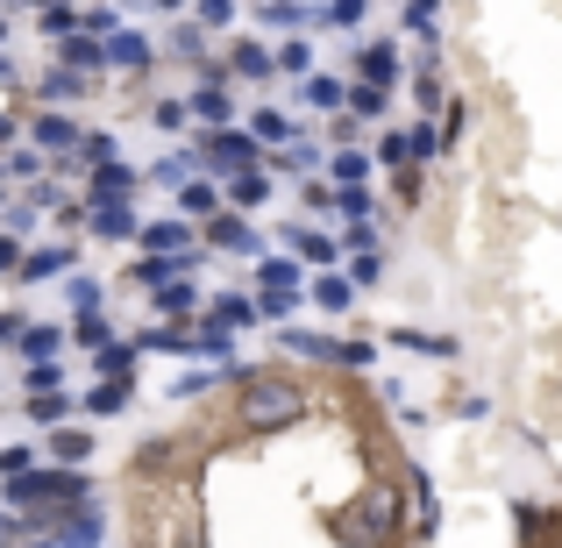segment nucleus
<instances>
[{"instance_id":"nucleus-17","label":"nucleus","mask_w":562,"mask_h":548,"mask_svg":"<svg viewBox=\"0 0 562 548\" xmlns=\"http://www.w3.org/2000/svg\"><path fill=\"white\" fill-rule=\"evenodd\" d=\"M235 71H243V79H263V71H271V51H263V43H235Z\"/></svg>"},{"instance_id":"nucleus-22","label":"nucleus","mask_w":562,"mask_h":548,"mask_svg":"<svg viewBox=\"0 0 562 548\" xmlns=\"http://www.w3.org/2000/svg\"><path fill=\"white\" fill-rule=\"evenodd\" d=\"M192 114H200V122H228V93H221V86H206V93H192Z\"/></svg>"},{"instance_id":"nucleus-13","label":"nucleus","mask_w":562,"mask_h":548,"mask_svg":"<svg viewBox=\"0 0 562 548\" xmlns=\"http://www.w3.org/2000/svg\"><path fill=\"white\" fill-rule=\"evenodd\" d=\"M93 541H100V513L93 506H79L71 527H57V548H93Z\"/></svg>"},{"instance_id":"nucleus-19","label":"nucleus","mask_w":562,"mask_h":548,"mask_svg":"<svg viewBox=\"0 0 562 548\" xmlns=\"http://www.w3.org/2000/svg\"><path fill=\"white\" fill-rule=\"evenodd\" d=\"M128 392H136V384H108V378H100L93 392H86V406H93V413H122V406H128Z\"/></svg>"},{"instance_id":"nucleus-45","label":"nucleus","mask_w":562,"mask_h":548,"mask_svg":"<svg viewBox=\"0 0 562 548\" xmlns=\"http://www.w3.org/2000/svg\"><path fill=\"white\" fill-rule=\"evenodd\" d=\"M29 548H57V541H29Z\"/></svg>"},{"instance_id":"nucleus-16","label":"nucleus","mask_w":562,"mask_h":548,"mask_svg":"<svg viewBox=\"0 0 562 548\" xmlns=\"http://www.w3.org/2000/svg\"><path fill=\"white\" fill-rule=\"evenodd\" d=\"M71 264V249H36V257H22V278L36 286V278H57Z\"/></svg>"},{"instance_id":"nucleus-37","label":"nucleus","mask_w":562,"mask_h":548,"mask_svg":"<svg viewBox=\"0 0 562 548\" xmlns=\"http://www.w3.org/2000/svg\"><path fill=\"white\" fill-rule=\"evenodd\" d=\"M136 278H143V286H157V292H165V286H171V264H165V257H150Z\"/></svg>"},{"instance_id":"nucleus-6","label":"nucleus","mask_w":562,"mask_h":548,"mask_svg":"<svg viewBox=\"0 0 562 548\" xmlns=\"http://www.w3.org/2000/svg\"><path fill=\"white\" fill-rule=\"evenodd\" d=\"M93 235H108V243L136 235V214H128V200H108V206H93Z\"/></svg>"},{"instance_id":"nucleus-33","label":"nucleus","mask_w":562,"mask_h":548,"mask_svg":"<svg viewBox=\"0 0 562 548\" xmlns=\"http://www.w3.org/2000/svg\"><path fill=\"white\" fill-rule=\"evenodd\" d=\"M335 206H342L349 221H363V214H371V192H363V186H349V192H335Z\"/></svg>"},{"instance_id":"nucleus-4","label":"nucleus","mask_w":562,"mask_h":548,"mask_svg":"<svg viewBox=\"0 0 562 548\" xmlns=\"http://www.w3.org/2000/svg\"><path fill=\"white\" fill-rule=\"evenodd\" d=\"M206 165H214V171H235V179H243V171H257V165H263V150L249 143V128H214V136H206Z\"/></svg>"},{"instance_id":"nucleus-28","label":"nucleus","mask_w":562,"mask_h":548,"mask_svg":"<svg viewBox=\"0 0 562 548\" xmlns=\"http://www.w3.org/2000/svg\"><path fill=\"white\" fill-rule=\"evenodd\" d=\"M57 343H65V335H57V328H22V349H29V357H36V364L50 357Z\"/></svg>"},{"instance_id":"nucleus-32","label":"nucleus","mask_w":562,"mask_h":548,"mask_svg":"<svg viewBox=\"0 0 562 548\" xmlns=\"http://www.w3.org/2000/svg\"><path fill=\"white\" fill-rule=\"evenodd\" d=\"M71 29H79V14H71V8H43V36H71Z\"/></svg>"},{"instance_id":"nucleus-43","label":"nucleus","mask_w":562,"mask_h":548,"mask_svg":"<svg viewBox=\"0 0 562 548\" xmlns=\"http://www.w3.org/2000/svg\"><path fill=\"white\" fill-rule=\"evenodd\" d=\"M22 264V249H14V235H0V271H14Z\"/></svg>"},{"instance_id":"nucleus-39","label":"nucleus","mask_w":562,"mask_h":548,"mask_svg":"<svg viewBox=\"0 0 562 548\" xmlns=\"http://www.w3.org/2000/svg\"><path fill=\"white\" fill-rule=\"evenodd\" d=\"M57 93H79V79H71V71H50V79H43V100H57Z\"/></svg>"},{"instance_id":"nucleus-25","label":"nucleus","mask_w":562,"mask_h":548,"mask_svg":"<svg viewBox=\"0 0 562 548\" xmlns=\"http://www.w3.org/2000/svg\"><path fill=\"white\" fill-rule=\"evenodd\" d=\"M349 114L378 122V114H384V93H378V86H349Z\"/></svg>"},{"instance_id":"nucleus-24","label":"nucleus","mask_w":562,"mask_h":548,"mask_svg":"<svg viewBox=\"0 0 562 548\" xmlns=\"http://www.w3.org/2000/svg\"><path fill=\"white\" fill-rule=\"evenodd\" d=\"M349 292H357L349 278H321V286H314V300L328 306V314H342V306H349Z\"/></svg>"},{"instance_id":"nucleus-11","label":"nucleus","mask_w":562,"mask_h":548,"mask_svg":"<svg viewBox=\"0 0 562 548\" xmlns=\"http://www.w3.org/2000/svg\"><path fill=\"white\" fill-rule=\"evenodd\" d=\"M71 65V79H79V71H93L100 57H108V43H93V36H65V51H57Z\"/></svg>"},{"instance_id":"nucleus-29","label":"nucleus","mask_w":562,"mask_h":548,"mask_svg":"<svg viewBox=\"0 0 562 548\" xmlns=\"http://www.w3.org/2000/svg\"><path fill=\"white\" fill-rule=\"evenodd\" d=\"M228 192H235V206H257V200H263L271 186H263V171H243V179H235Z\"/></svg>"},{"instance_id":"nucleus-18","label":"nucleus","mask_w":562,"mask_h":548,"mask_svg":"<svg viewBox=\"0 0 562 548\" xmlns=\"http://www.w3.org/2000/svg\"><path fill=\"white\" fill-rule=\"evenodd\" d=\"M392 343H406V349H420V357H456V343L449 335H420V328H398Z\"/></svg>"},{"instance_id":"nucleus-7","label":"nucleus","mask_w":562,"mask_h":548,"mask_svg":"<svg viewBox=\"0 0 562 548\" xmlns=\"http://www.w3.org/2000/svg\"><path fill=\"white\" fill-rule=\"evenodd\" d=\"M128 186H136V171H128V165H100V171H93V206L128 200Z\"/></svg>"},{"instance_id":"nucleus-41","label":"nucleus","mask_w":562,"mask_h":548,"mask_svg":"<svg viewBox=\"0 0 562 548\" xmlns=\"http://www.w3.org/2000/svg\"><path fill=\"white\" fill-rule=\"evenodd\" d=\"M36 392H57V370H50V364L29 370V399H36Z\"/></svg>"},{"instance_id":"nucleus-21","label":"nucleus","mask_w":562,"mask_h":548,"mask_svg":"<svg viewBox=\"0 0 562 548\" xmlns=\"http://www.w3.org/2000/svg\"><path fill=\"white\" fill-rule=\"evenodd\" d=\"M257 278H263V292H300V264H285V257H271Z\"/></svg>"},{"instance_id":"nucleus-15","label":"nucleus","mask_w":562,"mask_h":548,"mask_svg":"<svg viewBox=\"0 0 562 548\" xmlns=\"http://www.w3.org/2000/svg\"><path fill=\"white\" fill-rule=\"evenodd\" d=\"M36 143H43V150H71V143H79V128H71L65 114H43V122H36Z\"/></svg>"},{"instance_id":"nucleus-44","label":"nucleus","mask_w":562,"mask_h":548,"mask_svg":"<svg viewBox=\"0 0 562 548\" xmlns=\"http://www.w3.org/2000/svg\"><path fill=\"white\" fill-rule=\"evenodd\" d=\"M8 136H14V122H0V143H8Z\"/></svg>"},{"instance_id":"nucleus-42","label":"nucleus","mask_w":562,"mask_h":548,"mask_svg":"<svg viewBox=\"0 0 562 548\" xmlns=\"http://www.w3.org/2000/svg\"><path fill=\"white\" fill-rule=\"evenodd\" d=\"M263 22H271V29H292V22H300V8H285V0H271V8H263Z\"/></svg>"},{"instance_id":"nucleus-9","label":"nucleus","mask_w":562,"mask_h":548,"mask_svg":"<svg viewBox=\"0 0 562 548\" xmlns=\"http://www.w3.org/2000/svg\"><path fill=\"white\" fill-rule=\"evenodd\" d=\"M371 165H378V157H363V150H335L328 157V171H335V186H363V179H371Z\"/></svg>"},{"instance_id":"nucleus-34","label":"nucleus","mask_w":562,"mask_h":548,"mask_svg":"<svg viewBox=\"0 0 562 548\" xmlns=\"http://www.w3.org/2000/svg\"><path fill=\"white\" fill-rule=\"evenodd\" d=\"M328 22H335V29H357V22H363V0H335Z\"/></svg>"},{"instance_id":"nucleus-30","label":"nucleus","mask_w":562,"mask_h":548,"mask_svg":"<svg viewBox=\"0 0 562 548\" xmlns=\"http://www.w3.org/2000/svg\"><path fill=\"white\" fill-rule=\"evenodd\" d=\"M65 406H71L65 392H36V399H29V413H36V421H65Z\"/></svg>"},{"instance_id":"nucleus-40","label":"nucleus","mask_w":562,"mask_h":548,"mask_svg":"<svg viewBox=\"0 0 562 548\" xmlns=\"http://www.w3.org/2000/svg\"><path fill=\"white\" fill-rule=\"evenodd\" d=\"M378 157H384V165H398V171H406V136H384V143H378Z\"/></svg>"},{"instance_id":"nucleus-14","label":"nucleus","mask_w":562,"mask_h":548,"mask_svg":"<svg viewBox=\"0 0 562 548\" xmlns=\"http://www.w3.org/2000/svg\"><path fill=\"white\" fill-rule=\"evenodd\" d=\"M249 143H257V150H263V143H292V122L278 108H263L257 122H249Z\"/></svg>"},{"instance_id":"nucleus-12","label":"nucleus","mask_w":562,"mask_h":548,"mask_svg":"<svg viewBox=\"0 0 562 548\" xmlns=\"http://www.w3.org/2000/svg\"><path fill=\"white\" fill-rule=\"evenodd\" d=\"M249 321H257V306H249V300H235V292H228V300H214L206 328H221V335H228V328H249Z\"/></svg>"},{"instance_id":"nucleus-35","label":"nucleus","mask_w":562,"mask_h":548,"mask_svg":"<svg viewBox=\"0 0 562 548\" xmlns=\"http://www.w3.org/2000/svg\"><path fill=\"white\" fill-rule=\"evenodd\" d=\"M435 150H441L435 128H413V136H406V157H435Z\"/></svg>"},{"instance_id":"nucleus-10","label":"nucleus","mask_w":562,"mask_h":548,"mask_svg":"<svg viewBox=\"0 0 562 548\" xmlns=\"http://www.w3.org/2000/svg\"><path fill=\"white\" fill-rule=\"evenodd\" d=\"M150 43H143V36H108V65H122V71H143V65H150Z\"/></svg>"},{"instance_id":"nucleus-5","label":"nucleus","mask_w":562,"mask_h":548,"mask_svg":"<svg viewBox=\"0 0 562 548\" xmlns=\"http://www.w3.org/2000/svg\"><path fill=\"white\" fill-rule=\"evenodd\" d=\"M357 71H363V86H378V93H384V86L398 79V43H363Z\"/></svg>"},{"instance_id":"nucleus-8","label":"nucleus","mask_w":562,"mask_h":548,"mask_svg":"<svg viewBox=\"0 0 562 548\" xmlns=\"http://www.w3.org/2000/svg\"><path fill=\"white\" fill-rule=\"evenodd\" d=\"M206 243H214V249H257V235H249L235 214H214V221H206Z\"/></svg>"},{"instance_id":"nucleus-23","label":"nucleus","mask_w":562,"mask_h":548,"mask_svg":"<svg viewBox=\"0 0 562 548\" xmlns=\"http://www.w3.org/2000/svg\"><path fill=\"white\" fill-rule=\"evenodd\" d=\"M306 100H314V108H342L349 86H342V79H306Z\"/></svg>"},{"instance_id":"nucleus-31","label":"nucleus","mask_w":562,"mask_h":548,"mask_svg":"<svg viewBox=\"0 0 562 548\" xmlns=\"http://www.w3.org/2000/svg\"><path fill=\"white\" fill-rule=\"evenodd\" d=\"M292 249H300V257H314V264H328V257H335V243H328V235H306V228L292 235Z\"/></svg>"},{"instance_id":"nucleus-3","label":"nucleus","mask_w":562,"mask_h":548,"mask_svg":"<svg viewBox=\"0 0 562 548\" xmlns=\"http://www.w3.org/2000/svg\"><path fill=\"white\" fill-rule=\"evenodd\" d=\"M36 499H86L79 470H29V478H8V506H36Z\"/></svg>"},{"instance_id":"nucleus-36","label":"nucleus","mask_w":562,"mask_h":548,"mask_svg":"<svg viewBox=\"0 0 562 548\" xmlns=\"http://www.w3.org/2000/svg\"><path fill=\"white\" fill-rule=\"evenodd\" d=\"M179 206H186V214H206V206H214V192H206L200 179H192V186L179 192Z\"/></svg>"},{"instance_id":"nucleus-26","label":"nucleus","mask_w":562,"mask_h":548,"mask_svg":"<svg viewBox=\"0 0 562 548\" xmlns=\"http://www.w3.org/2000/svg\"><path fill=\"white\" fill-rule=\"evenodd\" d=\"M271 65H278V71H314V51H306V43H278Z\"/></svg>"},{"instance_id":"nucleus-1","label":"nucleus","mask_w":562,"mask_h":548,"mask_svg":"<svg viewBox=\"0 0 562 548\" xmlns=\"http://www.w3.org/2000/svg\"><path fill=\"white\" fill-rule=\"evenodd\" d=\"M300 406H306L300 384H285V378H249V392H243V406H235V413H243L249 435H271V427H292V421H300Z\"/></svg>"},{"instance_id":"nucleus-38","label":"nucleus","mask_w":562,"mask_h":548,"mask_svg":"<svg viewBox=\"0 0 562 548\" xmlns=\"http://www.w3.org/2000/svg\"><path fill=\"white\" fill-rule=\"evenodd\" d=\"M257 314H271V321H285V314H292V292H263V300H257Z\"/></svg>"},{"instance_id":"nucleus-2","label":"nucleus","mask_w":562,"mask_h":548,"mask_svg":"<svg viewBox=\"0 0 562 548\" xmlns=\"http://www.w3.org/2000/svg\"><path fill=\"white\" fill-rule=\"evenodd\" d=\"M335 535H342L349 548H384V541L398 535V499L384 492V484H378V492H363L357 506L335 521Z\"/></svg>"},{"instance_id":"nucleus-27","label":"nucleus","mask_w":562,"mask_h":548,"mask_svg":"<svg viewBox=\"0 0 562 548\" xmlns=\"http://www.w3.org/2000/svg\"><path fill=\"white\" fill-rule=\"evenodd\" d=\"M50 449H57V456H65V463H86V456H93V441H86V435H79V427H65V435H57V441H50Z\"/></svg>"},{"instance_id":"nucleus-20","label":"nucleus","mask_w":562,"mask_h":548,"mask_svg":"<svg viewBox=\"0 0 562 548\" xmlns=\"http://www.w3.org/2000/svg\"><path fill=\"white\" fill-rule=\"evenodd\" d=\"M143 243H150L157 257H165V249H186V221H150V228H143Z\"/></svg>"}]
</instances>
